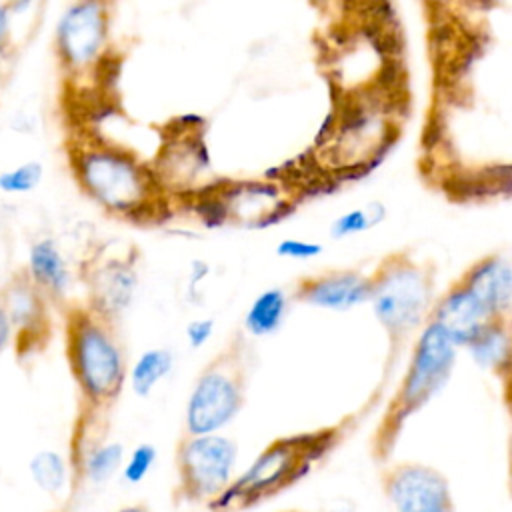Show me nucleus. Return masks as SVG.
<instances>
[{
    "label": "nucleus",
    "mask_w": 512,
    "mask_h": 512,
    "mask_svg": "<svg viewBox=\"0 0 512 512\" xmlns=\"http://www.w3.org/2000/svg\"><path fill=\"white\" fill-rule=\"evenodd\" d=\"M292 296L280 288L270 286L258 292L244 312V332L254 338H266L276 334L290 310Z\"/></svg>",
    "instance_id": "nucleus-18"
},
{
    "label": "nucleus",
    "mask_w": 512,
    "mask_h": 512,
    "mask_svg": "<svg viewBox=\"0 0 512 512\" xmlns=\"http://www.w3.org/2000/svg\"><path fill=\"white\" fill-rule=\"evenodd\" d=\"M44 178V166L38 160H28L10 170L0 172V192L4 194H28L38 188Z\"/></svg>",
    "instance_id": "nucleus-23"
},
{
    "label": "nucleus",
    "mask_w": 512,
    "mask_h": 512,
    "mask_svg": "<svg viewBox=\"0 0 512 512\" xmlns=\"http://www.w3.org/2000/svg\"><path fill=\"white\" fill-rule=\"evenodd\" d=\"M10 338H12V326H10V320L4 312V306L0 304V354L6 350Z\"/></svg>",
    "instance_id": "nucleus-29"
},
{
    "label": "nucleus",
    "mask_w": 512,
    "mask_h": 512,
    "mask_svg": "<svg viewBox=\"0 0 512 512\" xmlns=\"http://www.w3.org/2000/svg\"><path fill=\"white\" fill-rule=\"evenodd\" d=\"M10 24H12V18H10V12L6 8V2L0 0V50L10 40Z\"/></svg>",
    "instance_id": "nucleus-28"
},
{
    "label": "nucleus",
    "mask_w": 512,
    "mask_h": 512,
    "mask_svg": "<svg viewBox=\"0 0 512 512\" xmlns=\"http://www.w3.org/2000/svg\"><path fill=\"white\" fill-rule=\"evenodd\" d=\"M386 218V206L380 200H372L364 206L348 208L340 214H336L330 222L328 234L334 240H346L360 236L372 228H376Z\"/></svg>",
    "instance_id": "nucleus-20"
},
{
    "label": "nucleus",
    "mask_w": 512,
    "mask_h": 512,
    "mask_svg": "<svg viewBox=\"0 0 512 512\" xmlns=\"http://www.w3.org/2000/svg\"><path fill=\"white\" fill-rule=\"evenodd\" d=\"M278 258L284 260H296V262H306V260H314L318 256L324 254V244L310 240V238H298V236H288L276 242L274 248Z\"/></svg>",
    "instance_id": "nucleus-25"
},
{
    "label": "nucleus",
    "mask_w": 512,
    "mask_h": 512,
    "mask_svg": "<svg viewBox=\"0 0 512 512\" xmlns=\"http://www.w3.org/2000/svg\"><path fill=\"white\" fill-rule=\"evenodd\" d=\"M84 278L86 306L110 322H116L132 306L140 284L138 266L128 254L94 260Z\"/></svg>",
    "instance_id": "nucleus-11"
},
{
    "label": "nucleus",
    "mask_w": 512,
    "mask_h": 512,
    "mask_svg": "<svg viewBox=\"0 0 512 512\" xmlns=\"http://www.w3.org/2000/svg\"><path fill=\"white\" fill-rule=\"evenodd\" d=\"M174 368V354L164 346H154L138 354L132 362L130 372V388L136 396H148Z\"/></svg>",
    "instance_id": "nucleus-19"
},
{
    "label": "nucleus",
    "mask_w": 512,
    "mask_h": 512,
    "mask_svg": "<svg viewBox=\"0 0 512 512\" xmlns=\"http://www.w3.org/2000/svg\"><path fill=\"white\" fill-rule=\"evenodd\" d=\"M26 276L48 300H64L72 288V268L54 238H40L28 248Z\"/></svg>",
    "instance_id": "nucleus-16"
},
{
    "label": "nucleus",
    "mask_w": 512,
    "mask_h": 512,
    "mask_svg": "<svg viewBox=\"0 0 512 512\" xmlns=\"http://www.w3.org/2000/svg\"><path fill=\"white\" fill-rule=\"evenodd\" d=\"M394 512H454L450 484L442 472L420 462H400L382 476Z\"/></svg>",
    "instance_id": "nucleus-10"
},
{
    "label": "nucleus",
    "mask_w": 512,
    "mask_h": 512,
    "mask_svg": "<svg viewBox=\"0 0 512 512\" xmlns=\"http://www.w3.org/2000/svg\"><path fill=\"white\" fill-rule=\"evenodd\" d=\"M236 442L218 432L182 434L176 446V496L186 502H212L234 480Z\"/></svg>",
    "instance_id": "nucleus-9"
},
{
    "label": "nucleus",
    "mask_w": 512,
    "mask_h": 512,
    "mask_svg": "<svg viewBox=\"0 0 512 512\" xmlns=\"http://www.w3.org/2000/svg\"><path fill=\"white\" fill-rule=\"evenodd\" d=\"M428 320L436 324L458 348H464L494 318L456 278L442 294L434 298Z\"/></svg>",
    "instance_id": "nucleus-13"
},
{
    "label": "nucleus",
    "mask_w": 512,
    "mask_h": 512,
    "mask_svg": "<svg viewBox=\"0 0 512 512\" xmlns=\"http://www.w3.org/2000/svg\"><path fill=\"white\" fill-rule=\"evenodd\" d=\"M246 380L248 348L236 338L196 376L184 408V432L210 434L228 426L242 410Z\"/></svg>",
    "instance_id": "nucleus-6"
},
{
    "label": "nucleus",
    "mask_w": 512,
    "mask_h": 512,
    "mask_svg": "<svg viewBox=\"0 0 512 512\" xmlns=\"http://www.w3.org/2000/svg\"><path fill=\"white\" fill-rule=\"evenodd\" d=\"M66 356L70 372L88 408L106 410L120 396L128 362L126 350L110 322L88 306H74L66 314Z\"/></svg>",
    "instance_id": "nucleus-2"
},
{
    "label": "nucleus",
    "mask_w": 512,
    "mask_h": 512,
    "mask_svg": "<svg viewBox=\"0 0 512 512\" xmlns=\"http://www.w3.org/2000/svg\"><path fill=\"white\" fill-rule=\"evenodd\" d=\"M332 430L282 438L266 446L224 492L208 502L212 512H234L258 504L300 480L330 450Z\"/></svg>",
    "instance_id": "nucleus-5"
},
{
    "label": "nucleus",
    "mask_w": 512,
    "mask_h": 512,
    "mask_svg": "<svg viewBox=\"0 0 512 512\" xmlns=\"http://www.w3.org/2000/svg\"><path fill=\"white\" fill-rule=\"evenodd\" d=\"M30 476L46 494H58L68 482V464L54 450H40L30 460Z\"/></svg>",
    "instance_id": "nucleus-22"
},
{
    "label": "nucleus",
    "mask_w": 512,
    "mask_h": 512,
    "mask_svg": "<svg viewBox=\"0 0 512 512\" xmlns=\"http://www.w3.org/2000/svg\"><path fill=\"white\" fill-rule=\"evenodd\" d=\"M156 456H158V452H156L154 444H150V442L136 444L132 448L130 456L122 462V468H120L122 480L126 484H140L150 474V470L156 462Z\"/></svg>",
    "instance_id": "nucleus-24"
},
{
    "label": "nucleus",
    "mask_w": 512,
    "mask_h": 512,
    "mask_svg": "<svg viewBox=\"0 0 512 512\" xmlns=\"http://www.w3.org/2000/svg\"><path fill=\"white\" fill-rule=\"evenodd\" d=\"M118 512H148V508L144 504H130V506H122Z\"/></svg>",
    "instance_id": "nucleus-30"
},
{
    "label": "nucleus",
    "mask_w": 512,
    "mask_h": 512,
    "mask_svg": "<svg viewBox=\"0 0 512 512\" xmlns=\"http://www.w3.org/2000/svg\"><path fill=\"white\" fill-rule=\"evenodd\" d=\"M458 280L480 300L492 318H510L512 264L506 254L492 252L474 260Z\"/></svg>",
    "instance_id": "nucleus-15"
},
{
    "label": "nucleus",
    "mask_w": 512,
    "mask_h": 512,
    "mask_svg": "<svg viewBox=\"0 0 512 512\" xmlns=\"http://www.w3.org/2000/svg\"><path fill=\"white\" fill-rule=\"evenodd\" d=\"M124 462V448L120 442H100L90 448L80 460L78 468L82 476L92 484H102L110 480Z\"/></svg>",
    "instance_id": "nucleus-21"
},
{
    "label": "nucleus",
    "mask_w": 512,
    "mask_h": 512,
    "mask_svg": "<svg viewBox=\"0 0 512 512\" xmlns=\"http://www.w3.org/2000/svg\"><path fill=\"white\" fill-rule=\"evenodd\" d=\"M78 188L106 214L148 224L170 206L152 166L134 150L100 136H78L68 148Z\"/></svg>",
    "instance_id": "nucleus-1"
},
{
    "label": "nucleus",
    "mask_w": 512,
    "mask_h": 512,
    "mask_svg": "<svg viewBox=\"0 0 512 512\" xmlns=\"http://www.w3.org/2000/svg\"><path fill=\"white\" fill-rule=\"evenodd\" d=\"M210 276V264L206 260H192L188 266V278H186V288L190 296H196V292L200 290V286L204 284V280Z\"/></svg>",
    "instance_id": "nucleus-27"
},
{
    "label": "nucleus",
    "mask_w": 512,
    "mask_h": 512,
    "mask_svg": "<svg viewBox=\"0 0 512 512\" xmlns=\"http://www.w3.org/2000/svg\"><path fill=\"white\" fill-rule=\"evenodd\" d=\"M368 302L388 336L390 350H402L428 322L436 298L434 268L408 252H392L368 274Z\"/></svg>",
    "instance_id": "nucleus-3"
},
{
    "label": "nucleus",
    "mask_w": 512,
    "mask_h": 512,
    "mask_svg": "<svg viewBox=\"0 0 512 512\" xmlns=\"http://www.w3.org/2000/svg\"><path fill=\"white\" fill-rule=\"evenodd\" d=\"M474 364L486 372L506 378L510 372V318L490 320L466 346Z\"/></svg>",
    "instance_id": "nucleus-17"
},
{
    "label": "nucleus",
    "mask_w": 512,
    "mask_h": 512,
    "mask_svg": "<svg viewBox=\"0 0 512 512\" xmlns=\"http://www.w3.org/2000/svg\"><path fill=\"white\" fill-rule=\"evenodd\" d=\"M370 278L356 268H330L300 278L292 300L328 312H348L368 302Z\"/></svg>",
    "instance_id": "nucleus-12"
},
{
    "label": "nucleus",
    "mask_w": 512,
    "mask_h": 512,
    "mask_svg": "<svg viewBox=\"0 0 512 512\" xmlns=\"http://www.w3.org/2000/svg\"><path fill=\"white\" fill-rule=\"evenodd\" d=\"M0 304L10 320L12 334L24 348L40 344L48 334V298L32 284L26 272L16 274L2 290Z\"/></svg>",
    "instance_id": "nucleus-14"
},
{
    "label": "nucleus",
    "mask_w": 512,
    "mask_h": 512,
    "mask_svg": "<svg viewBox=\"0 0 512 512\" xmlns=\"http://www.w3.org/2000/svg\"><path fill=\"white\" fill-rule=\"evenodd\" d=\"M192 208L206 228L236 224L266 228L292 212V202L278 184L268 180H238L208 184L192 196Z\"/></svg>",
    "instance_id": "nucleus-8"
},
{
    "label": "nucleus",
    "mask_w": 512,
    "mask_h": 512,
    "mask_svg": "<svg viewBox=\"0 0 512 512\" xmlns=\"http://www.w3.org/2000/svg\"><path fill=\"white\" fill-rule=\"evenodd\" d=\"M112 2L72 0L54 28V52L70 80H88L104 72L112 54Z\"/></svg>",
    "instance_id": "nucleus-7"
},
{
    "label": "nucleus",
    "mask_w": 512,
    "mask_h": 512,
    "mask_svg": "<svg viewBox=\"0 0 512 512\" xmlns=\"http://www.w3.org/2000/svg\"><path fill=\"white\" fill-rule=\"evenodd\" d=\"M458 356V346L430 320L414 336L412 354L398 390L388 402L374 438L372 454L386 460L404 428V424L424 408L450 380Z\"/></svg>",
    "instance_id": "nucleus-4"
},
{
    "label": "nucleus",
    "mask_w": 512,
    "mask_h": 512,
    "mask_svg": "<svg viewBox=\"0 0 512 512\" xmlns=\"http://www.w3.org/2000/svg\"><path fill=\"white\" fill-rule=\"evenodd\" d=\"M214 332H216V322L212 318H194L186 324L184 338L192 350H200L212 340Z\"/></svg>",
    "instance_id": "nucleus-26"
}]
</instances>
